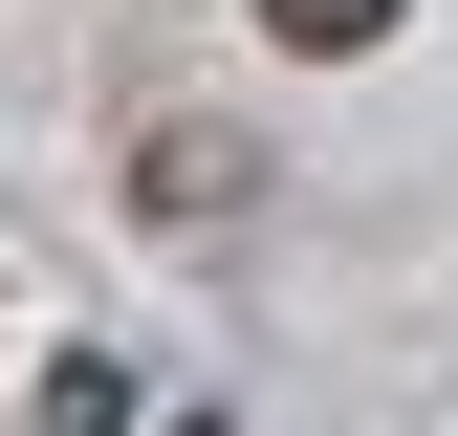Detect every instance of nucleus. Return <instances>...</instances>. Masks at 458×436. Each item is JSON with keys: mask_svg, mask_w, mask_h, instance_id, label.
<instances>
[{"mask_svg": "<svg viewBox=\"0 0 458 436\" xmlns=\"http://www.w3.org/2000/svg\"><path fill=\"white\" fill-rule=\"evenodd\" d=\"M131 197H153V218H175V240H218V218H241V197H262V153H241V131H218V109H153V131H131Z\"/></svg>", "mask_w": 458, "mask_h": 436, "instance_id": "1", "label": "nucleus"}, {"mask_svg": "<svg viewBox=\"0 0 458 436\" xmlns=\"http://www.w3.org/2000/svg\"><path fill=\"white\" fill-rule=\"evenodd\" d=\"M393 22H415V0H262V44H306V66H371Z\"/></svg>", "mask_w": 458, "mask_h": 436, "instance_id": "2", "label": "nucleus"}]
</instances>
